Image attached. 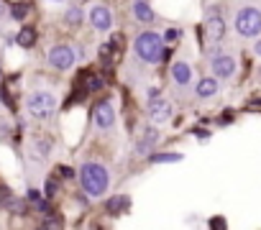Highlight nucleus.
I'll list each match as a JSON object with an SVG mask.
<instances>
[{
    "label": "nucleus",
    "mask_w": 261,
    "mask_h": 230,
    "mask_svg": "<svg viewBox=\"0 0 261 230\" xmlns=\"http://www.w3.org/2000/svg\"><path fill=\"white\" fill-rule=\"evenodd\" d=\"M154 164H169V161H182V154H156L151 156Z\"/></svg>",
    "instance_id": "obj_17"
},
{
    "label": "nucleus",
    "mask_w": 261,
    "mask_h": 230,
    "mask_svg": "<svg viewBox=\"0 0 261 230\" xmlns=\"http://www.w3.org/2000/svg\"><path fill=\"white\" fill-rule=\"evenodd\" d=\"M177 36H179V31H177V28H172V31H167V34H164V41H169V39H177Z\"/></svg>",
    "instance_id": "obj_21"
},
{
    "label": "nucleus",
    "mask_w": 261,
    "mask_h": 230,
    "mask_svg": "<svg viewBox=\"0 0 261 230\" xmlns=\"http://www.w3.org/2000/svg\"><path fill=\"white\" fill-rule=\"evenodd\" d=\"M0 8H3V3H0Z\"/></svg>",
    "instance_id": "obj_25"
},
{
    "label": "nucleus",
    "mask_w": 261,
    "mask_h": 230,
    "mask_svg": "<svg viewBox=\"0 0 261 230\" xmlns=\"http://www.w3.org/2000/svg\"><path fill=\"white\" fill-rule=\"evenodd\" d=\"M134 16L141 23H154V8H151L149 0H136L134 3Z\"/></svg>",
    "instance_id": "obj_14"
},
{
    "label": "nucleus",
    "mask_w": 261,
    "mask_h": 230,
    "mask_svg": "<svg viewBox=\"0 0 261 230\" xmlns=\"http://www.w3.org/2000/svg\"><path fill=\"white\" fill-rule=\"evenodd\" d=\"M253 51H256V54L261 56V41H256V46H253Z\"/></svg>",
    "instance_id": "obj_23"
},
{
    "label": "nucleus",
    "mask_w": 261,
    "mask_h": 230,
    "mask_svg": "<svg viewBox=\"0 0 261 230\" xmlns=\"http://www.w3.org/2000/svg\"><path fill=\"white\" fill-rule=\"evenodd\" d=\"M11 210H16V212L21 210V212H23V202H18V199H13V202H11Z\"/></svg>",
    "instance_id": "obj_22"
},
{
    "label": "nucleus",
    "mask_w": 261,
    "mask_h": 230,
    "mask_svg": "<svg viewBox=\"0 0 261 230\" xmlns=\"http://www.w3.org/2000/svg\"><path fill=\"white\" fill-rule=\"evenodd\" d=\"M64 21H67L69 26H80V23H82V8H69L67 16H64Z\"/></svg>",
    "instance_id": "obj_16"
},
{
    "label": "nucleus",
    "mask_w": 261,
    "mask_h": 230,
    "mask_svg": "<svg viewBox=\"0 0 261 230\" xmlns=\"http://www.w3.org/2000/svg\"><path fill=\"white\" fill-rule=\"evenodd\" d=\"M218 90H220L218 77H202V79L197 82V87H195L197 97H213V95H218Z\"/></svg>",
    "instance_id": "obj_13"
},
{
    "label": "nucleus",
    "mask_w": 261,
    "mask_h": 230,
    "mask_svg": "<svg viewBox=\"0 0 261 230\" xmlns=\"http://www.w3.org/2000/svg\"><path fill=\"white\" fill-rule=\"evenodd\" d=\"M172 79L179 84V87H187L192 82V67L187 62H174L172 67Z\"/></svg>",
    "instance_id": "obj_11"
},
{
    "label": "nucleus",
    "mask_w": 261,
    "mask_h": 230,
    "mask_svg": "<svg viewBox=\"0 0 261 230\" xmlns=\"http://www.w3.org/2000/svg\"><path fill=\"white\" fill-rule=\"evenodd\" d=\"M156 141H159L156 128H144V131H141V136H139L136 151H139V154H151V149H154V143H156Z\"/></svg>",
    "instance_id": "obj_12"
},
{
    "label": "nucleus",
    "mask_w": 261,
    "mask_h": 230,
    "mask_svg": "<svg viewBox=\"0 0 261 230\" xmlns=\"http://www.w3.org/2000/svg\"><path fill=\"white\" fill-rule=\"evenodd\" d=\"M54 192H57V182L49 179V182H46V194H54Z\"/></svg>",
    "instance_id": "obj_20"
},
{
    "label": "nucleus",
    "mask_w": 261,
    "mask_h": 230,
    "mask_svg": "<svg viewBox=\"0 0 261 230\" xmlns=\"http://www.w3.org/2000/svg\"><path fill=\"white\" fill-rule=\"evenodd\" d=\"M74 51H72V46H64V44H59V46H51V51H49V64L54 67V69H59V72H67V69H72L74 67Z\"/></svg>",
    "instance_id": "obj_6"
},
{
    "label": "nucleus",
    "mask_w": 261,
    "mask_h": 230,
    "mask_svg": "<svg viewBox=\"0 0 261 230\" xmlns=\"http://www.w3.org/2000/svg\"><path fill=\"white\" fill-rule=\"evenodd\" d=\"M134 51L144 64H159L164 59V36L156 31H144L136 36Z\"/></svg>",
    "instance_id": "obj_2"
},
{
    "label": "nucleus",
    "mask_w": 261,
    "mask_h": 230,
    "mask_svg": "<svg viewBox=\"0 0 261 230\" xmlns=\"http://www.w3.org/2000/svg\"><path fill=\"white\" fill-rule=\"evenodd\" d=\"M146 112H149V118H151L154 123H167V121L172 118V102L164 100V97H154V100L149 102Z\"/></svg>",
    "instance_id": "obj_10"
},
{
    "label": "nucleus",
    "mask_w": 261,
    "mask_h": 230,
    "mask_svg": "<svg viewBox=\"0 0 261 230\" xmlns=\"http://www.w3.org/2000/svg\"><path fill=\"white\" fill-rule=\"evenodd\" d=\"M80 184L87 197H102L110 187V171L97 161H87L80 166Z\"/></svg>",
    "instance_id": "obj_1"
},
{
    "label": "nucleus",
    "mask_w": 261,
    "mask_h": 230,
    "mask_svg": "<svg viewBox=\"0 0 261 230\" xmlns=\"http://www.w3.org/2000/svg\"><path fill=\"white\" fill-rule=\"evenodd\" d=\"M125 202H128V199H123V197H113L110 205H108V210H110V212H118L120 207H125Z\"/></svg>",
    "instance_id": "obj_18"
},
{
    "label": "nucleus",
    "mask_w": 261,
    "mask_h": 230,
    "mask_svg": "<svg viewBox=\"0 0 261 230\" xmlns=\"http://www.w3.org/2000/svg\"><path fill=\"white\" fill-rule=\"evenodd\" d=\"M51 3H62V0H51Z\"/></svg>",
    "instance_id": "obj_24"
},
{
    "label": "nucleus",
    "mask_w": 261,
    "mask_h": 230,
    "mask_svg": "<svg viewBox=\"0 0 261 230\" xmlns=\"http://www.w3.org/2000/svg\"><path fill=\"white\" fill-rule=\"evenodd\" d=\"M90 23H92V28L95 31H110L113 28V13H110V8L108 6H92L90 8Z\"/></svg>",
    "instance_id": "obj_8"
},
{
    "label": "nucleus",
    "mask_w": 261,
    "mask_h": 230,
    "mask_svg": "<svg viewBox=\"0 0 261 230\" xmlns=\"http://www.w3.org/2000/svg\"><path fill=\"white\" fill-rule=\"evenodd\" d=\"M23 16H26V6H13V18L21 21Z\"/></svg>",
    "instance_id": "obj_19"
},
{
    "label": "nucleus",
    "mask_w": 261,
    "mask_h": 230,
    "mask_svg": "<svg viewBox=\"0 0 261 230\" xmlns=\"http://www.w3.org/2000/svg\"><path fill=\"white\" fill-rule=\"evenodd\" d=\"M92 121L100 131H110L115 126V110L110 102H97L95 110H92Z\"/></svg>",
    "instance_id": "obj_7"
},
{
    "label": "nucleus",
    "mask_w": 261,
    "mask_h": 230,
    "mask_svg": "<svg viewBox=\"0 0 261 230\" xmlns=\"http://www.w3.org/2000/svg\"><path fill=\"white\" fill-rule=\"evenodd\" d=\"M210 67H213V77H218V79H228L236 74V59L230 54H215Z\"/></svg>",
    "instance_id": "obj_9"
},
{
    "label": "nucleus",
    "mask_w": 261,
    "mask_h": 230,
    "mask_svg": "<svg viewBox=\"0 0 261 230\" xmlns=\"http://www.w3.org/2000/svg\"><path fill=\"white\" fill-rule=\"evenodd\" d=\"M236 31L246 39H253L261 34V11L253 6H246L236 13Z\"/></svg>",
    "instance_id": "obj_5"
},
{
    "label": "nucleus",
    "mask_w": 261,
    "mask_h": 230,
    "mask_svg": "<svg viewBox=\"0 0 261 230\" xmlns=\"http://www.w3.org/2000/svg\"><path fill=\"white\" fill-rule=\"evenodd\" d=\"M225 34V21L220 18L218 8H207L205 11V39H207V54H218V44Z\"/></svg>",
    "instance_id": "obj_4"
},
{
    "label": "nucleus",
    "mask_w": 261,
    "mask_h": 230,
    "mask_svg": "<svg viewBox=\"0 0 261 230\" xmlns=\"http://www.w3.org/2000/svg\"><path fill=\"white\" fill-rule=\"evenodd\" d=\"M26 105H29V112L34 115L36 121H49L51 115L57 112V97L51 92H46V90L31 92V97H29Z\"/></svg>",
    "instance_id": "obj_3"
},
{
    "label": "nucleus",
    "mask_w": 261,
    "mask_h": 230,
    "mask_svg": "<svg viewBox=\"0 0 261 230\" xmlns=\"http://www.w3.org/2000/svg\"><path fill=\"white\" fill-rule=\"evenodd\" d=\"M34 41H36V31H34L31 26H23V28L18 31V36H16V44L23 46V49H31Z\"/></svg>",
    "instance_id": "obj_15"
}]
</instances>
